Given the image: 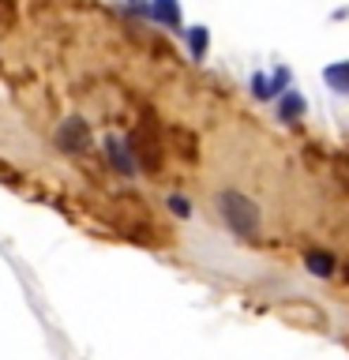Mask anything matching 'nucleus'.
Returning a JSON list of instances; mask_svg holds the SVG:
<instances>
[{"instance_id":"423d86ee","label":"nucleus","mask_w":349,"mask_h":360,"mask_svg":"<svg viewBox=\"0 0 349 360\" xmlns=\"http://www.w3.org/2000/svg\"><path fill=\"white\" fill-rule=\"evenodd\" d=\"M304 109H308V101H304L300 90H286V94L278 98V120L281 124H297L304 117Z\"/></svg>"},{"instance_id":"1a4fd4ad","label":"nucleus","mask_w":349,"mask_h":360,"mask_svg":"<svg viewBox=\"0 0 349 360\" xmlns=\"http://www.w3.org/2000/svg\"><path fill=\"white\" fill-rule=\"evenodd\" d=\"M252 94H255L259 101H278L274 86H270V75H263V72H255V75H252Z\"/></svg>"},{"instance_id":"20e7f679","label":"nucleus","mask_w":349,"mask_h":360,"mask_svg":"<svg viewBox=\"0 0 349 360\" xmlns=\"http://www.w3.org/2000/svg\"><path fill=\"white\" fill-rule=\"evenodd\" d=\"M146 19H151V22H162V27L173 30V34H184V27H180V4H177V0H151V4H146Z\"/></svg>"},{"instance_id":"6e6552de","label":"nucleus","mask_w":349,"mask_h":360,"mask_svg":"<svg viewBox=\"0 0 349 360\" xmlns=\"http://www.w3.org/2000/svg\"><path fill=\"white\" fill-rule=\"evenodd\" d=\"M184 38H188V53H191V60H203V56H207L210 30H207V27H188V30H184Z\"/></svg>"},{"instance_id":"39448f33","label":"nucleus","mask_w":349,"mask_h":360,"mask_svg":"<svg viewBox=\"0 0 349 360\" xmlns=\"http://www.w3.org/2000/svg\"><path fill=\"white\" fill-rule=\"evenodd\" d=\"M304 270L312 278H331V274H338V259L326 248H304Z\"/></svg>"},{"instance_id":"7ed1b4c3","label":"nucleus","mask_w":349,"mask_h":360,"mask_svg":"<svg viewBox=\"0 0 349 360\" xmlns=\"http://www.w3.org/2000/svg\"><path fill=\"white\" fill-rule=\"evenodd\" d=\"M106 158H109V165L117 169L124 180H132L135 173H139V165H135V154H132V143H128V139H117V135H109V139H106Z\"/></svg>"},{"instance_id":"9d476101","label":"nucleus","mask_w":349,"mask_h":360,"mask_svg":"<svg viewBox=\"0 0 349 360\" xmlns=\"http://www.w3.org/2000/svg\"><path fill=\"white\" fill-rule=\"evenodd\" d=\"M169 210H173L177 218H191V202L184 195H169Z\"/></svg>"},{"instance_id":"f257e3e1","label":"nucleus","mask_w":349,"mask_h":360,"mask_svg":"<svg viewBox=\"0 0 349 360\" xmlns=\"http://www.w3.org/2000/svg\"><path fill=\"white\" fill-rule=\"evenodd\" d=\"M218 214H222V221L229 225V233L241 236V240H259V233H263V210H259V202L248 199L241 188H222L218 191Z\"/></svg>"},{"instance_id":"0eeeda50","label":"nucleus","mask_w":349,"mask_h":360,"mask_svg":"<svg viewBox=\"0 0 349 360\" xmlns=\"http://www.w3.org/2000/svg\"><path fill=\"white\" fill-rule=\"evenodd\" d=\"M323 79H326V86H331V90H338V94H349V60L326 64Z\"/></svg>"},{"instance_id":"f03ea898","label":"nucleus","mask_w":349,"mask_h":360,"mask_svg":"<svg viewBox=\"0 0 349 360\" xmlns=\"http://www.w3.org/2000/svg\"><path fill=\"white\" fill-rule=\"evenodd\" d=\"M90 143H94V135H90V124L83 117L61 120V128H56V146H61L64 154H87Z\"/></svg>"}]
</instances>
